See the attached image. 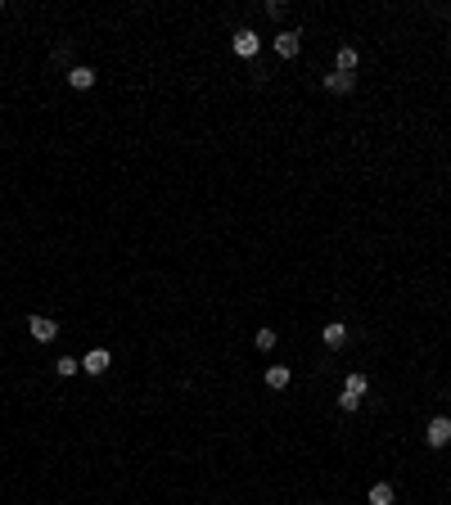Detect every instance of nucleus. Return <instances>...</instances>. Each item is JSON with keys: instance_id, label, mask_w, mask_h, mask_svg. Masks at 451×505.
I'll use <instances>...</instances> for the list:
<instances>
[{"instance_id": "7", "label": "nucleus", "mask_w": 451, "mask_h": 505, "mask_svg": "<svg viewBox=\"0 0 451 505\" xmlns=\"http://www.w3.org/2000/svg\"><path fill=\"white\" fill-rule=\"evenodd\" d=\"M68 86H73V90H90V86H95V68H86V64L68 68Z\"/></svg>"}, {"instance_id": "12", "label": "nucleus", "mask_w": 451, "mask_h": 505, "mask_svg": "<svg viewBox=\"0 0 451 505\" xmlns=\"http://www.w3.org/2000/svg\"><path fill=\"white\" fill-rule=\"evenodd\" d=\"M253 347H258V352H271V347H276V330H271V325H262V330L253 334Z\"/></svg>"}, {"instance_id": "15", "label": "nucleus", "mask_w": 451, "mask_h": 505, "mask_svg": "<svg viewBox=\"0 0 451 505\" xmlns=\"http://www.w3.org/2000/svg\"><path fill=\"white\" fill-rule=\"evenodd\" d=\"M0 10H5V5H0Z\"/></svg>"}, {"instance_id": "3", "label": "nucleus", "mask_w": 451, "mask_h": 505, "mask_svg": "<svg viewBox=\"0 0 451 505\" xmlns=\"http://www.w3.org/2000/svg\"><path fill=\"white\" fill-rule=\"evenodd\" d=\"M365 393H370V375L352 370V375L343 379V393H339V397H348V402H356V406H361V397H365Z\"/></svg>"}, {"instance_id": "5", "label": "nucleus", "mask_w": 451, "mask_h": 505, "mask_svg": "<svg viewBox=\"0 0 451 505\" xmlns=\"http://www.w3.org/2000/svg\"><path fill=\"white\" fill-rule=\"evenodd\" d=\"M27 334H32L36 343H50L54 334H59V325H54L50 316H27Z\"/></svg>"}, {"instance_id": "9", "label": "nucleus", "mask_w": 451, "mask_h": 505, "mask_svg": "<svg viewBox=\"0 0 451 505\" xmlns=\"http://www.w3.org/2000/svg\"><path fill=\"white\" fill-rule=\"evenodd\" d=\"M352 86H356V77H348V73H325V90H330V95H348Z\"/></svg>"}, {"instance_id": "11", "label": "nucleus", "mask_w": 451, "mask_h": 505, "mask_svg": "<svg viewBox=\"0 0 451 505\" xmlns=\"http://www.w3.org/2000/svg\"><path fill=\"white\" fill-rule=\"evenodd\" d=\"M393 501H398L393 483H375V487H370V505H393Z\"/></svg>"}, {"instance_id": "1", "label": "nucleus", "mask_w": 451, "mask_h": 505, "mask_svg": "<svg viewBox=\"0 0 451 505\" xmlns=\"http://www.w3.org/2000/svg\"><path fill=\"white\" fill-rule=\"evenodd\" d=\"M424 442H429L433 452H442V447L451 442V419H447V415H433L429 429H424Z\"/></svg>"}, {"instance_id": "13", "label": "nucleus", "mask_w": 451, "mask_h": 505, "mask_svg": "<svg viewBox=\"0 0 451 505\" xmlns=\"http://www.w3.org/2000/svg\"><path fill=\"white\" fill-rule=\"evenodd\" d=\"M267 388H276V393H280V388H289V370H284V366H271L267 370Z\"/></svg>"}, {"instance_id": "2", "label": "nucleus", "mask_w": 451, "mask_h": 505, "mask_svg": "<svg viewBox=\"0 0 451 505\" xmlns=\"http://www.w3.org/2000/svg\"><path fill=\"white\" fill-rule=\"evenodd\" d=\"M230 50H235L239 59H253V54L262 50V36L253 32V27H239V32H235V41H230Z\"/></svg>"}, {"instance_id": "6", "label": "nucleus", "mask_w": 451, "mask_h": 505, "mask_svg": "<svg viewBox=\"0 0 451 505\" xmlns=\"http://www.w3.org/2000/svg\"><path fill=\"white\" fill-rule=\"evenodd\" d=\"M298 50H302V32H280L276 36V54H280V59H298Z\"/></svg>"}, {"instance_id": "10", "label": "nucleus", "mask_w": 451, "mask_h": 505, "mask_svg": "<svg viewBox=\"0 0 451 505\" xmlns=\"http://www.w3.org/2000/svg\"><path fill=\"white\" fill-rule=\"evenodd\" d=\"M356 64H361V54H356L352 45H343V50L334 54V73H348V77H352V68H356Z\"/></svg>"}, {"instance_id": "4", "label": "nucleus", "mask_w": 451, "mask_h": 505, "mask_svg": "<svg viewBox=\"0 0 451 505\" xmlns=\"http://www.w3.org/2000/svg\"><path fill=\"white\" fill-rule=\"evenodd\" d=\"M108 366H113V352H108V347H90V352L82 356V370H86V375H104Z\"/></svg>"}, {"instance_id": "8", "label": "nucleus", "mask_w": 451, "mask_h": 505, "mask_svg": "<svg viewBox=\"0 0 451 505\" xmlns=\"http://www.w3.org/2000/svg\"><path fill=\"white\" fill-rule=\"evenodd\" d=\"M321 343H325V347H334V352H339V347L348 343V325L330 321V325H325V330H321Z\"/></svg>"}, {"instance_id": "14", "label": "nucleus", "mask_w": 451, "mask_h": 505, "mask_svg": "<svg viewBox=\"0 0 451 505\" xmlns=\"http://www.w3.org/2000/svg\"><path fill=\"white\" fill-rule=\"evenodd\" d=\"M54 370H59L64 379H73L77 370H82V361H77V356H59V361H54Z\"/></svg>"}]
</instances>
